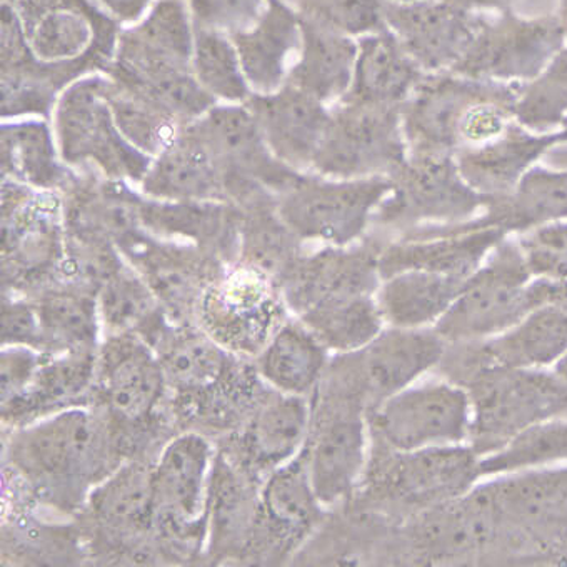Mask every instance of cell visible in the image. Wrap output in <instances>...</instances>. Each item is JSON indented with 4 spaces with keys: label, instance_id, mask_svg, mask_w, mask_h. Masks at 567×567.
Segmentation results:
<instances>
[{
    "label": "cell",
    "instance_id": "1",
    "mask_svg": "<svg viewBox=\"0 0 567 567\" xmlns=\"http://www.w3.org/2000/svg\"><path fill=\"white\" fill-rule=\"evenodd\" d=\"M523 87L454 72L425 74L401 107L409 154L454 157L493 141L517 121Z\"/></svg>",
    "mask_w": 567,
    "mask_h": 567
},
{
    "label": "cell",
    "instance_id": "2",
    "mask_svg": "<svg viewBox=\"0 0 567 567\" xmlns=\"http://www.w3.org/2000/svg\"><path fill=\"white\" fill-rule=\"evenodd\" d=\"M9 457L39 496L74 507L115 470V444L107 421L74 405L52 412L16 434Z\"/></svg>",
    "mask_w": 567,
    "mask_h": 567
},
{
    "label": "cell",
    "instance_id": "3",
    "mask_svg": "<svg viewBox=\"0 0 567 567\" xmlns=\"http://www.w3.org/2000/svg\"><path fill=\"white\" fill-rule=\"evenodd\" d=\"M530 276L516 237L501 240L474 270L436 331L447 346L474 344L503 334L536 309Z\"/></svg>",
    "mask_w": 567,
    "mask_h": 567
},
{
    "label": "cell",
    "instance_id": "4",
    "mask_svg": "<svg viewBox=\"0 0 567 567\" xmlns=\"http://www.w3.org/2000/svg\"><path fill=\"white\" fill-rule=\"evenodd\" d=\"M109 75L75 79L55 104V141L68 166L94 164L112 181L142 183L153 157L135 150L115 124L107 99Z\"/></svg>",
    "mask_w": 567,
    "mask_h": 567
},
{
    "label": "cell",
    "instance_id": "5",
    "mask_svg": "<svg viewBox=\"0 0 567 567\" xmlns=\"http://www.w3.org/2000/svg\"><path fill=\"white\" fill-rule=\"evenodd\" d=\"M389 190V177L332 179L305 173L276 196V209L301 243L348 247L364 237Z\"/></svg>",
    "mask_w": 567,
    "mask_h": 567
},
{
    "label": "cell",
    "instance_id": "6",
    "mask_svg": "<svg viewBox=\"0 0 567 567\" xmlns=\"http://www.w3.org/2000/svg\"><path fill=\"white\" fill-rule=\"evenodd\" d=\"M25 44L35 68L75 81L72 71L114 55L115 21L92 0H18Z\"/></svg>",
    "mask_w": 567,
    "mask_h": 567
},
{
    "label": "cell",
    "instance_id": "7",
    "mask_svg": "<svg viewBox=\"0 0 567 567\" xmlns=\"http://www.w3.org/2000/svg\"><path fill=\"white\" fill-rule=\"evenodd\" d=\"M408 157L401 107L342 99L331 105L312 173L332 179L389 177Z\"/></svg>",
    "mask_w": 567,
    "mask_h": 567
},
{
    "label": "cell",
    "instance_id": "8",
    "mask_svg": "<svg viewBox=\"0 0 567 567\" xmlns=\"http://www.w3.org/2000/svg\"><path fill=\"white\" fill-rule=\"evenodd\" d=\"M473 433L480 456L493 453L544 419L567 414V392L550 369H484L471 375Z\"/></svg>",
    "mask_w": 567,
    "mask_h": 567
},
{
    "label": "cell",
    "instance_id": "9",
    "mask_svg": "<svg viewBox=\"0 0 567 567\" xmlns=\"http://www.w3.org/2000/svg\"><path fill=\"white\" fill-rule=\"evenodd\" d=\"M375 430L395 454L467 446L473 433V399L466 385L421 381L374 405Z\"/></svg>",
    "mask_w": 567,
    "mask_h": 567
},
{
    "label": "cell",
    "instance_id": "10",
    "mask_svg": "<svg viewBox=\"0 0 567 567\" xmlns=\"http://www.w3.org/2000/svg\"><path fill=\"white\" fill-rule=\"evenodd\" d=\"M372 223L401 234L422 226L466 223L483 213L484 197L461 177L451 156H411L395 171Z\"/></svg>",
    "mask_w": 567,
    "mask_h": 567
},
{
    "label": "cell",
    "instance_id": "11",
    "mask_svg": "<svg viewBox=\"0 0 567 567\" xmlns=\"http://www.w3.org/2000/svg\"><path fill=\"white\" fill-rule=\"evenodd\" d=\"M567 38L559 16L523 18L514 11L484 12L480 31L454 74L494 82L534 81L563 51Z\"/></svg>",
    "mask_w": 567,
    "mask_h": 567
},
{
    "label": "cell",
    "instance_id": "12",
    "mask_svg": "<svg viewBox=\"0 0 567 567\" xmlns=\"http://www.w3.org/2000/svg\"><path fill=\"white\" fill-rule=\"evenodd\" d=\"M184 131L214 157L227 184L250 197L260 193L279 196L301 174L276 159L246 104L214 105Z\"/></svg>",
    "mask_w": 567,
    "mask_h": 567
},
{
    "label": "cell",
    "instance_id": "13",
    "mask_svg": "<svg viewBox=\"0 0 567 567\" xmlns=\"http://www.w3.org/2000/svg\"><path fill=\"white\" fill-rule=\"evenodd\" d=\"M193 19L184 0H156L146 16L117 35L109 75L128 87L193 72Z\"/></svg>",
    "mask_w": 567,
    "mask_h": 567
},
{
    "label": "cell",
    "instance_id": "14",
    "mask_svg": "<svg viewBox=\"0 0 567 567\" xmlns=\"http://www.w3.org/2000/svg\"><path fill=\"white\" fill-rule=\"evenodd\" d=\"M484 12L467 11L451 0L395 2L388 12V29L412 61L425 72H453L473 44Z\"/></svg>",
    "mask_w": 567,
    "mask_h": 567
},
{
    "label": "cell",
    "instance_id": "15",
    "mask_svg": "<svg viewBox=\"0 0 567 567\" xmlns=\"http://www.w3.org/2000/svg\"><path fill=\"white\" fill-rule=\"evenodd\" d=\"M379 243L326 246L301 256L279 282L280 296L289 309L301 316L315 306L351 296L375 295L381 284Z\"/></svg>",
    "mask_w": 567,
    "mask_h": 567
},
{
    "label": "cell",
    "instance_id": "16",
    "mask_svg": "<svg viewBox=\"0 0 567 567\" xmlns=\"http://www.w3.org/2000/svg\"><path fill=\"white\" fill-rule=\"evenodd\" d=\"M507 234L494 227L422 226L385 244L379 256L381 279L405 269L431 270L467 279Z\"/></svg>",
    "mask_w": 567,
    "mask_h": 567
},
{
    "label": "cell",
    "instance_id": "17",
    "mask_svg": "<svg viewBox=\"0 0 567 567\" xmlns=\"http://www.w3.org/2000/svg\"><path fill=\"white\" fill-rule=\"evenodd\" d=\"M213 447L199 434L167 444L153 470L154 514L174 533L199 534L209 503Z\"/></svg>",
    "mask_w": 567,
    "mask_h": 567
},
{
    "label": "cell",
    "instance_id": "18",
    "mask_svg": "<svg viewBox=\"0 0 567 567\" xmlns=\"http://www.w3.org/2000/svg\"><path fill=\"white\" fill-rule=\"evenodd\" d=\"M447 342L434 328H389L359 352V392L378 405L389 395L409 388L430 374L446 358Z\"/></svg>",
    "mask_w": 567,
    "mask_h": 567
},
{
    "label": "cell",
    "instance_id": "19",
    "mask_svg": "<svg viewBox=\"0 0 567 567\" xmlns=\"http://www.w3.org/2000/svg\"><path fill=\"white\" fill-rule=\"evenodd\" d=\"M276 280L250 266L230 274L206 292L204 319L220 346L257 349L266 346L277 328ZM279 288V286H277Z\"/></svg>",
    "mask_w": 567,
    "mask_h": 567
},
{
    "label": "cell",
    "instance_id": "20",
    "mask_svg": "<svg viewBox=\"0 0 567 567\" xmlns=\"http://www.w3.org/2000/svg\"><path fill=\"white\" fill-rule=\"evenodd\" d=\"M305 456L322 506L338 504L352 493L368 460V427L355 402L338 405L316 430L311 427Z\"/></svg>",
    "mask_w": 567,
    "mask_h": 567
},
{
    "label": "cell",
    "instance_id": "21",
    "mask_svg": "<svg viewBox=\"0 0 567 567\" xmlns=\"http://www.w3.org/2000/svg\"><path fill=\"white\" fill-rule=\"evenodd\" d=\"M246 105L276 159L298 173H312L331 107L288 82L272 94L250 95Z\"/></svg>",
    "mask_w": 567,
    "mask_h": 567
},
{
    "label": "cell",
    "instance_id": "22",
    "mask_svg": "<svg viewBox=\"0 0 567 567\" xmlns=\"http://www.w3.org/2000/svg\"><path fill=\"white\" fill-rule=\"evenodd\" d=\"M480 483L501 529L557 534L567 529V466L524 471Z\"/></svg>",
    "mask_w": 567,
    "mask_h": 567
},
{
    "label": "cell",
    "instance_id": "23",
    "mask_svg": "<svg viewBox=\"0 0 567 567\" xmlns=\"http://www.w3.org/2000/svg\"><path fill=\"white\" fill-rule=\"evenodd\" d=\"M95 374L111 411L127 422L150 417L167 382L156 352L132 332L112 334L102 346Z\"/></svg>",
    "mask_w": 567,
    "mask_h": 567
},
{
    "label": "cell",
    "instance_id": "24",
    "mask_svg": "<svg viewBox=\"0 0 567 567\" xmlns=\"http://www.w3.org/2000/svg\"><path fill=\"white\" fill-rule=\"evenodd\" d=\"M229 38L252 94H272L286 84L301 51V16L286 0H267L260 18Z\"/></svg>",
    "mask_w": 567,
    "mask_h": 567
},
{
    "label": "cell",
    "instance_id": "25",
    "mask_svg": "<svg viewBox=\"0 0 567 567\" xmlns=\"http://www.w3.org/2000/svg\"><path fill=\"white\" fill-rule=\"evenodd\" d=\"M563 141L559 131L533 132L514 121L503 134L454 156L461 177L481 197L504 196Z\"/></svg>",
    "mask_w": 567,
    "mask_h": 567
},
{
    "label": "cell",
    "instance_id": "26",
    "mask_svg": "<svg viewBox=\"0 0 567 567\" xmlns=\"http://www.w3.org/2000/svg\"><path fill=\"white\" fill-rule=\"evenodd\" d=\"M473 346L471 375L484 369H553L567 354V308L539 306L503 334Z\"/></svg>",
    "mask_w": 567,
    "mask_h": 567
},
{
    "label": "cell",
    "instance_id": "27",
    "mask_svg": "<svg viewBox=\"0 0 567 567\" xmlns=\"http://www.w3.org/2000/svg\"><path fill=\"white\" fill-rule=\"evenodd\" d=\"M567 219V173L546 164L530 167L504 196L484 199L483 213L466 220L471 227H494L519 236L546 224Z\"/></svg>",
    "mask_w": 567,
    "mask_h": 567
},
{
    "label": "cell",
    "instance_id": "28",
    "mask_svg": "<svg viewBox=\"0 0 567 567\" xmlns=\"http://www.w3.org/2000/svg\"><path fill=\"white\" fill-rule=\"evenodd\" d=\"M141 187L161 203H220L229 184L214 157L184 131L176 144L154 157Z\"/></svg>",
    "mask_w": 567,
    "mask_h": 567
},
{
    "label": "cell",
    "instance_id": "29",
    "mask_svg": "<svg viewBox=\"0 0 567 567\" xmlns=\"http://www.w3.org/2000/svg\"><path fill=\"white\" fill-rule=\"evenodd\" d=\"M394 486L411 503L440 504L466 496L481 483L480 454L467 446L399 454Z\"/></svg>",
    "mask_w": 567,
    "mask_h": 567
},
{
    "label": "cell",
    "instance_id": "30",
    "mask_svg": "<svg viewBox=\"0 0 567 567\" xmlns=\"http://www.w3.org/2000/svg\"><path fill=\"white\" fill-rule=\"evenodd\" d=\"M29 187L9 184L2 247L19 269L38 270L62 257L59 204L49 190L29 193Z\"/></svg>",
    "mask_w": 567,
    "mask_h": 567
},
{
    "label": "cell",
    "instance_id": "31",
    "mask_svg": "<svg viewBox=\"0 0 567 567\" xmlns=\"http://www.w3.org/2000/svg\"><path fill=\"white\" fill-rule=\"evenodd\" d=\"M425 72L389 29L358 39L354 78L344 101L402 107ZM341 99V101H342Z\"/></svg>",
    "mask_w": 567,
    "mask_h": 567
},
{
    "label": "cell",
    "instance_id": "32",
    "mask_svg": "<svg viewBox=\"0 0 567 567\" xmlns=\"http://www.w3.org/2000/svg\"><path fill=\"white\" fill-rule=\"evenodd\" d=\"M466 279L405 269L385 277L379 284L375 301L389 328H436L456 301Z\"/></svg>",
    "mask_w": 567,
    "mask_h": 567
},
{
    "label": "cell",
    "instance_id": "33",
    "mask_svg": "<svg viewBox=\"0 0 567 567\" xmlns=\"http://www.w3.org/2000/svg\"><path fill=\"white\" fill-rule=\"evenodd\" d=\"M301 22V51L286 82L331 107L346 97L351 89L358 59V39L305 19Z\"/></svg>",
    "mask_w": 567,
    "mask_h": 567
},
{
    "label": "cell",
    "instance_id": "34",
    "mask_svg": "<svg viewBox=\"0 0 567 567\" xmlns=\"http://www.w3.org/2000/svg\"><path fill=\"white\" fill-rule=\"evenodd\" d=\"M329 351L301 321L282 322L260 349L259 374L274 391L308 398L328 369Z\"/></svg>",
    "mask_w": 567,
    "mask_h": 567
},
{
    "label": "cell",
    "instance_id": "35",
    "mask_svg": "<svg viewBox=\"0 0 567 567\" xmlns=\"http://www.w3.org/2000/svg\"><path fill=\"white\" fill-rule=\"evenodd\" d=\"M311 427L312 412L308 398L276 391V395L260 405L247 425V451L257 466L277 470L305 451Z\"/></svg>",
    "mask_w": 567,
    "mask_h": 567
},
{
    "label": "cell",
    "instance_id": "36",
    "mask_svg": "<svg viewBox=\"0 0 567 567\" xmlns=\"http://www.w3.org/2000/svg\"><path fill=\"white\" fill-rule=\"evenodd\" d=\"M2 171L18 184L38 190H54L68 183L69 171L59 153L58 141L42 121L2 125Z\"/></svg>",
    "mask_w": 567,
    "mask_h": 567
},
{
    "label": "cell",
    "instance_id": "37",
    "mask_svg": "<svg viewBox=\"0 0 567 567\" xmlns=\"http://www.w3.org/2000/svg\"><path fill=\"white\" fill-rule=\"evenodd\" d=\"M97 371L94 351L45 354L28 394L4 409V415L52 414L74 408V402L91 389Z\"/></svg>",
    "mask_w": 567,
    "mask_h": 567
},
{
    "label": "cell",
    "instance_id": "38",
    "mask_svg": "<svg viewBox=\"0 0 567 567\" xmlns=\"http://www.w3.org/2000/svg\"><path fill=\"white\" fill-rule=\"evenodd\" d=\"M298 318L329 352L342 355L361 351L385 328L375 295L322 302Z\"/></svg>",
    "mask_w": 567,
    "mask_h": 567
},
{
    "label": "cell",
    "instance_id": "39",
    "mask_svg": "<svg viewBox=\"0 0 567 567\" xmlns=\"http://www.w3.org/2000/svg\"><path fill=\"white\" fill-rule=\"evenodd\" d=\"M45 354L95 351L101 315L97 298L82 289L49 292L35 305Z\"/></svg>",
    "mask_w": 567,
    "mask_h": 567
},
{
    "label": "cell",
    "instance_id": "40",
    "mask_svg": "<svg viewBox=\"0 0 567 567\" xmlns=\"http://www.w3.org/2000/svg\"><path fill=\"white\" fill-rule=\"evenodd\" d=\"M566 463L567 414H563L529 425L499 450L481 456V480L546 470Z\"/></svg>",
    "mask_w": 567,
    "mask_h": 567
},
{
    "label": "cell",
    "instance_id": "41",
    "mask_svg": "<svg viewBox=\"0 0 567 567\" xmlns=\"http://www.w3.org/2000/svg\"><path fill=\"white\" fill-rule=\"evenodd\" d=\"M87 503L97 519L111 529H142L156 519L153 471L141 464L118 466L92 491Z\"/></svg>",
    "mask_w": 567,
    "mask_h": 567
},
{
    "label": "cell",
    "instance_id": "42",
    "mask_svg": "<svg viewBox=\"0 0 567 567\" xmlns=\"http://www.w3.org/2000/svg\"><path fill=\"white\" fill-rule=\"evenodd\" d=\"M109 75V74H107ZM107 99L115 124L135 150L157 157L176 144L187 127L181 118L109 75Z\"/></svg>",
    "mask_w": 567,
    "mask_h": 567
},
{
    "label": "cell",
    "instance_id": "43",
    "mask_svg": "<svg viewBox=\"0 0 567 567\" xmlns=\"http://www.w3.org/2000/svg\"><path fill=\"white\" fill-rule=\"evenodd\" d=\"M260 507L270 526L282 533H302L318 520L324 506L309 480L305 451L291 463L270 471L260 493Z\"/></svg>",
    "mask_w": 567,
    "mask_h": 567
},
{
    "label": "cell",
    "instance_id": "44",
    "mask_svg": "<svg viewBox=\"0 0 567 567\" xmlns=\"http://www.w3.org/2000/svg\"><path fill=\"white\" fill-rule=\"evenodd\" d=\"M193 74L217 104H246L252 95L236 48L223 32L196 29Z\"/></svg>",
    "mask_w": 567,
    "mask_h": 567
},
{
    "label": "cell",
    "instance_id": "45",
    "mask_svg": "<svg viewBox=\"0 0 567 567\" xmlns=\"http://www.w3.org/2000/svg\"><path fill=\"white\" fill-rule=\"evenodd\" d=\"M159 359L167 381L184 389L210 388L227 368L223 346L207 334H177Z\"/></svg>",
    "mask_w": 567,
    "mask_h": 567
},
{
    "label": "cell",
    "instance_id": "46",
    "mask_svg": "<svg viewBox=\"0 0 567 567\" xmlns=\"http://www.w3.org/2000/svg\"><path fill=\"white\" fill-rule=\"evenodd\" d=\"M567 117V45L534 81L524 84L516 118L533 132L559 131Z\"/></svg>",
    "mask_w": 567,
    "mask_h": 567
},
{
    "label": "cell",
    "instance_id": "47",
    "mask_svg": "<svg viewBox=\"0 0 567 567\" xmlns=\"http://www.w3.org/2000/svg\"><path fill=\"white\" fill-rule=\"evenodd\" d=\"M101 322L112 334H124L141 324H147L156 315V299L150 284L122 267L97 295Z\"/></svg>",
    "mask_w": 567,
    "mask_h": 567
},
{
    "label": "cell",
    "instance_id": "48",
    "mask_svg": "<svg viewBox=\"0 0 567 567\" xmlns=\"http://www.w3.org/2000/svg\"><path fill=\"white\" fill-rule=\"evenodd\" d=\"M392 0H295L301 19L352 39L388 29Z\"/></svg>",
    "mask_w": 567,
    "mask_h": 567
},
{
    "label": "cell",
    "instance_id": "49",
    "mask_svg": "<svg viewBox=\"0 0 567 567\" xmlns=\"http://www.w3.org/2000/svg\"><path fill=\"white\" fill-rule=\"evenodd\" d=\"M533 279H567V219L516 236Z\"/></svg>",
    "mask_w": 567,
    "mask_h": 567
},
{
    "label": "cell",
    "instance_id": "50",
    "mask_svg": "<svg viewBox=\"0 0 567 567\" xmlns=\"http://www.w3.org/2000/svg\"><path fill=\"white\" fill-rule=\"evenodd\" d=\"M194 29L233 35L250 28L262 14L267 0H184Z\"/></svg>",
    "mask_w": 567,
    "mask_h": 567
},
{
    "label": "cell",
    "instance_id": "51",
    "mask_svg": "<svg viewBox=\"0 0 567 567\" xmlns=\"http://www.w3.org/2000/svg\"><path fill=\"white\" fill-rule=\"evenodd\" d=\"M44 359L45 352L38 349L25 348V346H4L0 354L2 411L28 394Z\"/></svg>",
    "mask_w": 567,
    "mask_h": 567
},
{
    "label": "cell",
    "instance_id": "52",
    "mask_svg": "<svg viewBox=\"0 0 567 567\" xmlns=\"http://www.w3.org/2000/svg\"><path fill=\"white\" fill-rule=\"evenodd\" d=\"M2 346H25L44 352L41 319L35 305L8 301L2 306Z\"/></svg>",
    "mask_w": 567,
    "mask_h": 567
},
{
    "label": "cell",
    "instance_id": "53",
    "mask_svg": "<svg viewBox=\"0 0 567 567\" xmlns=\"http://www.w3.org/2000/svg\"><path fill=\"white\" fill-rule=\"evenodd\" d=\"M92 2L118 24L132 25L146 16L156 0H92Z\"/></svg>",
    "mask_w": 567,
    "mask_h": 567
},
{
    "label": "cell",
    "instance_id": "54",
    "mask_svg": "<svg viewBox=\"0 0 567 567\" xmlns=\"http://www.w3.org/2000/svg\"><path fill=\"white\" fill-rule=\"evenodd\" d=\"M454 4L473 12H506L514 11L519 0H451Z\"/></svg>",
    "mask_w": 567,
    "mask_h": 567
},
{
    "label": "cell",
    "instance_id": "55",
    "mask_svg": "<svg viewBox=\"0 0 567 567\" xmlns=\"http://www.w3.org/2000/svg\"><path fill=\"white\" fill-rule=\"evenodd\" d=\"M540 163L546 164V166L554 167V169L567 173V142H559L556 146L550 147V150L544 154Z\"/></svg>",
    "mask_w": 567,
    "mask_h": 567
},
{
    "label": "cell",
    "instance_id": "56",
    "mask_svg": "<svg viewBox=\"0 0 567 567\" xmlns=\"http://www.w3.org/2000/svg\"><path fill=\"white\" fill-rule=\"evenodd\" d=\"M550 371H553V374L556 375L557 381L560 382V385H563L567 392V354L564 355V358L560 359V361L557 362V364L554 365Z\"/></svg>",
    "mask_w": 567,
    "mask_h": 567
},
{
    "label": "cell",
    "instance_id": "57",
    "mask_svg": "<svg viewBox=\"0 0 567 567\" xmlns=\"http://www.w3.org/2000/svg\"><path fill=\"white\" fill-rule=\"evenodd\" d=\"M560 135H563V141L567 142V117L564 118L563 124L559 127Z\"/></svg>",
    "mask_w": 567,
    "mask_h": 567
},
{
    "label": "cell",
    "instance_id": "58",
    "mask_svg": "<svg viewBox=\"0 0 567 567\" xmlns=\"http://www.w3.org/2000/svg\"><path fill=\"white\" fill-rule=\"evenodd\" d=\"M395 2H417V0H395Z\"/></svg>",
    "mask_w": 567,
    "mask_h": 567
}]
</instances>
